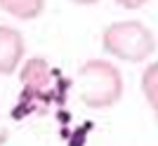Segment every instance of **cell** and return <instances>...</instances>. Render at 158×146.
Returning <instances> with one entry per match:
<instances>
[{"instance_id":"277c9868","label":"cell","mask_w":158,"mask_h":146,"mask_svg":"<svg viewBox=\"0 0 158 146\" xmlns=\"http://www.w3.org/2000/svg\"><path fill=\"white\" fill-rule=\"evenodd\" d=\"M2 10L17 19L28 21L40 17V12L45 10V2H40V0H7V2H2Z\"/></svg>"},{"instance_id":"7a4b0ae2","label":"cell","mask_w":158,"mask_h":146,"mask_svg":"<svg viewBox=\"0 0 158 146\" xmlns=\"http://www.w3.org/2000/svg\"><path fill=\"white\" fill-rule=\"evenodd\" d=\"M104 52L123 61H144L156 52V38L142 21H116L102 33Z\"/></svg>"},{"instance_id":"5b68a950","label":"cell","mask_w":158,"mask_h":146,"mask_svg":"<svg viewBox=\"0 0 158 146\" xmlns=\"http://www.w3.org/2000/svg\"><path fill=\"white\" fill-rule=\"evenodd\" d=\"M142 92H144L149 106L153 108L156 113V120H158V61L146 66L144 73H142Z\"/></svg>"},{"instance_id":"6da1fadb","label":"cell","mask_w":158,"mask_h":146,"mask_svg":"<svg viewBox=\"0 0 158 146\" xmlns=\"http://www.w3.org/2000/svg\"><path fill=\"white\" fill-rule=\"evenodd\" d=\"M78 97L90 108H109L123 94V78L113 64L104 59H90L78 68L76 75Z\"/></svg>"},{"instance_id":"3957f363","label":"cell","mask_w":158,"mask_h":146,"mask_svg":"<svg viewBox=\"0 0 158 146\" xmlns=\"http://www.w3.org/2000/svg\"><path fill=\"white\" fill-rule=\"evenodd\" d=\"M21 57H24V38L14 28L2 26L0 28V71L10 75L17 71Z\"/></svg>"}]
</instances>
